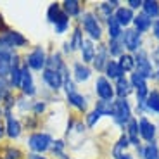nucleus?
<instances>
[{
  "label": "nucleus",
  "mask_w": 159,
  "mask_h": 159,
  "mask_svg": "<svg viewBox=\"0 0 159 159\" xmlns=\"http://www.w3.org/2000/svg\"><path fill=\"white\" fill-rule=\"evenodd\" d=\"M78 21H80L78 26L81 28V31L87 33V36L92 40V42H95V40H97V42H100V40H102V35H104L102 26H100L97 16L92 11L81 12V16L78 17Z\"/></svg>",
  "instance_id": "nucleus-1"
},
{
  "label": "nucleus",
  "mask_w": 159,
  "mask_h": 159,
  "mask_svg": "<svg viewBox=\"0 0 159 159\" xmlns=\"http://www.w3.org/2000/svg\"><path fill=\"white\" fill-rule=\"evenodd\" d=\"M54 137L48 131H31L26 139V147L31 151V154H45L50 151Z\"/></svg>",
  "instance_id": "nucleus-2"
},
{
  "label": "nucleus",
  "mask_w": 159,
  "mask_h": 159,
  "mask_svg": "<svg viewBox=\"0 0 159 159\" xmlns=\"http://www.w3.org/2000/svg\"><path fill=\"white\" fill-rule=\"evenodd\" d=\"M30 45V40L17 30H11L9 28L5 33L0 35V48L5 50H12L17 52L19 48H26Z\"/></svg>",
  "instance_id": "nucleus-3"
},
{
  "label": "nucleus",
  "mask_w": 159,
  "mask_h": 159,
  "mask_svg": "<svg viewBox=\"0 0 159 159\" xmlns=\"http://www.w3.org/2000/svg\"><path fill=\"white\" fill-rule=\"evenodd\" d=\"M47 56L48 54L43 48V45H35L26 56H23V62L26 64L31 71L42 73L47 68Z\"/></svg>",
  "instance_id": "nucleus-4"
},
{
  "label": "nucleus",
  "mask_w": 159,
  "mask_h": 159,
  "mask_svg": "<svg viewBox=\"0 0 159 159\" xmlns=\"http://www.w3.org/2000/svg\"><path fill=\"white\" fill-rule=\"evenodd\" d=\"M112 121L118 126H126L133 116H131V107L128 104L126 99H116L112 100V114H111Z\"/></svg>",
  "instance_id": "nucleus-5"
},
{
  "label": "nucleus",
  "mask_w": 159,
  "mask_h": 159,
  "mask_svg": "<svg viewBox=\"0 0 159 159\" xmlns=\"http://www.w3.org/2000/svg\"><path fill=\"white\" fill-rule=\"evenodd\" d=\"M135 73L140 75L142 78L149 80V78H154V68H152V62L149 59V54L143 48H140L135 56Z\"/></svg>",
  "instance_id": "nucleus-6"
},
{
  "label": "nucleus",
  "mask_w": 159,
  "mask_h": 159,
  "mask_svg": "<svg viewBox=\"0 0 159 159\" xmlns=\"http://www.w3.org/2000/svg\"><path fill=\"white\" fill-rule=\"evenodd\" d=\"M21 93L24 97H28V99H33L38 93L35 78H33V71L24 62H23V68H21Z\"/></svg>",
  "instance_id": "nucleus-7"
},
{
  "label": "nucleus",
  "mask_w": 159,
  "mask_h": 159,
  "mask_svg": "<svg viewBox=\"0 0 159 159\" xmlns=\"http://www.w3.org/2000/svg\"><path fill=\"white\" fill-rule=\"evenodd\" d=\"M4 123H5V137L9 140H17L23 135L21 119L14 112H4Z\"/></svg>",
  "instance_id": "nucleus-8"
},
{
  "label": "nucleus",
  "mask_w": 159,
  "mask_h": 159,
  "mask_svg": "<svg viewBox=\"0 0 159 159\" xmlns=\"http://www.w3.org/2000/svg\"><path fill=\"white\" fill-rule=\"evenodd\" d=\"M93 88H95V95L99 97V100H107V102H112V99H114V87H112V83L104 75L97 76Z\"/></svg>",
  "instance_id": "nucleus-9"
},
{
  "label": "nucleus",
  "mask_w": 159,
  "mask_h": 159,
  "mask_svg": "<svg viewBox=\"0 0 159 159\" xmlns=\"http://www.w3.org/2000/svg\"><path fill=\"white\" fill-rule=\"evenodd\" d=\"M121 43L128 50V54H131V52L137 54L142 48V35L137 33L133 28H126L123 31V35H121Z\"/></svg>",
  "instance_id": "nucleus-10"
},
{
  "label": "nucleus",
  "mask_w": 159,
  "mask_h": 159,
  "mask_svg": "<svg viewBox=\"0 0 159 159\" xmlns=\"http://www.w3.org/2000/svg\"><path fill=\"white\" fill-rule=\"evenodd\" d=\"M42 81H43L45 87L50 92H54V93L62 90V85H64L62 75H61L59 71H54V69H48V68H45L43 71H42Z\"/></svg>",
  "instance_id": "nucleus-11"
},
{
  "label": "nucleus",
  "mask_w": 159,
  "mask_h": 159,
  "mask_svg": "<svg viewBox=\"0 0 159 159\" xmlns=\"http://www.w3.org/2000/svg\"><path fill=\"white\" fill-rule=\"evenodd\" d=\"M130 83H131V88L135 90V93H137V102H145V99H147V95H149V85H147V80L145 78H142L140 75H137L135 71L130 75Z\"/></svg>",
  "instance_id": "nucleus-12"
},
{
  "label": "nucleus",
  "mask_w": 159,
  "mask_h": 159,
  "mask_svg": "<svg viewBox=\"0 0 159 159\" xmlns=\"http://www.w3.org/2000/svg\"><path fill=\"white\" fill-rule=\"evenodd\" d=\"M156 133H157V128H156V125L152 123L149 118H145V116H142V118L139 119V135L142 140H145V142H154L156 139Z\"/></svg>",
  "instance_id": "nucleus-13"
},
{
  "label": "nucleus",
  "mask_w": 159,
  "mask_h": 159,
  "mask_svg": "<svg viewBox=\"0 0 159 159\" xmlns=\"http://www.w3.org/2000/svg\"><path fill=\"white\" fill-rule=\"evenodd\" d=\"M109 52H107V45L100 43L99 47L95 48V57H93V69L99 73H104V69H106V66H107L109 62Z\"/></svg>",
  "instance_id": "nucleus-14"
},
{
  "label": "nucleus",
  "mask_w": 159,
  "mask_h": 159,
  "mask_svg": "<svg viewBox=\"0 0 159 159\" xmlns=\"http://www.w3.org/2000/svg\"><path fill=\"white\" fill-rule=\"evenodd\" d=\"M66 100H68V106L80 112H87L88 109V100L83 93H80L78 90L71 92V93H66Z\"/></svg>",
  "instance_id": "nucleus-15"
},
{
  "label": "nucleus",
  "mask_w": 159,
  "mask_h": 159,
  "mask_svg": "<svg viewBox=\"0 0 159 159\" xmlns=\"http://www.w3.org/2000/svg\"><path fill=\"white\" fill-rule=\"evenodd\" d=\"M90 76H92L90 66H87V64H83V62H75L73 64L71 80L75 81V83H85V81L90 80Z\"/></svg>",
  "instance_id": "nucleus-16"
},
{
  "label": "nucleus",
  "mask_w": 159,
  "mask_h": 159,
  "mask_svg": "<svg viewBox=\"0 0 159 159\" xmlns=\"http://www.w3.org/2000/svg\"><path fill=\"white\" fill-rule=\"evenodd\" d=\"M114 19L119 23L121 28H128V26L133 23V19H135V14H133V11L128 9V7H118L114 11Z\"/></svg>",
  "instance_id": "nucleus-17"
},
{
  "label": "nucleus",
  "mask_w": 159,
  "mask_h": 159,
  "mask_svg": "<svg viewBox=\"0 0 159 159\" xmlns=\"http://www.w3.org/2000/svg\"><path fill=\"white\" fill-rule=\"evenodd\" d=\"M95 45H93V42H92L90 38H83V43H81V47H80V54H81V61H83V64H92L93 62V57H95Z\"/></svg>",
  "instance_id": "nucleus-18"
},
{
  "label": "nucleus",
  "mask_w": 159,
  "mask_h": 159,
  "mask_svg": "<svg viewBox=\"0 0 159 159\" xmlns=\"http://www.w3.org/2000/svg\"><path fill=\"white\" fill-rule=\"evenodd\" d=\"M125 135L130 140V145H135V147H140V135H139V119L131 118L126 125V133Z\"/></svg>",
  "instance_id": "nucleus-19"
},
{
  "label": "nucleus",
  "mask_w": 159,
  "mask_h": 159,
  "mask_svg": "<svg viewBox=\"0 0 159 159\" xmlns=\"http://www.w3.org/2000/svg\"><path fill=\"white\" fill-rule=\"evenodd\" d=\"M131 92H133V88H131V83H130V80H128V78L121 76L119 80H116L114 95L118 97V99H126V97L130 95Z\"/></svg>",
  "instance_id": "nucleus-20"
},
{
  "label": "nucleus",
  "mask_w": 159,
  "mask_h": 159,
  "mask_svg": "<svg viewBox=\"0 0 159 159\" xmlns=\"http://www.w3.org/2000/svg\"><path fill=\"white\" fill-rule=\"evenodd\" d=\"M61 9L69 19L81 16V2H78V0H64L61 4Z\"/></svg>",
  "instance_id": "nucleus-21"
},
{
  "label": "nucleus",
  "mask_w": 159,
  "mask_h": 159,
  "mask_svg": "<svg viewBox=\"0 0 159 159\" xmlns=\"http://www.w3.org/2000/svg\"><path fill=\"white\" fill-rule=\"evenodd\" d=\"M131 24H133V30H135L137 33H140V35H142V33L149 31V30L152 28V19H151V17H147L143 12H139Z\"/></svg>",
  "instance_id": "nucleus-22"
},
{
  "label": "nucleus",
  "mask_w": 159,
  "mask_h": 159,
  "mask_svg": "<svg viewBox=\"0 0 159 159\" xmlns=\"http://www.w3.org/2000/svg\"><path fill=\"white\" fill-rule=\"evenodd\" d=\"M66 66H68V64H66V61H64L61 52H50L47 56V68L48 69H54V71L61 73Z\"/></svg>",
  "instance_id": "nucleus-23"
},
{
  "label": "nucleus",
  "mask_w": 159,
  "mask_h": 159,
  "mask_svg": "<svg viewBox=\"0 0 159 159\" xmlns=\"http://www.w3.org/2000/svg\"><path fill=\"white\" fill-rule=\"evenodd\" d=\"M0 156L5 159H24V154L17 145L14 143H5L0 147Z\"/></svg>",
  "instance_id": "nucleus-24"
},
{
  "label": "nucleus",
  "mask_w": 159,
  "mask_h": 159,
  "mask_svg": "<svg viewBox=\"0 0 159 159\" xmlns=\"http://www.w3.org/2000/svg\"><path fill=\"white\" fill-rule=\"evenodd\" d=\"M104 76L111 81V80H119L121 76H125V73L121 71V68H119L118 61L114 59H109L107 66H106V69H104Z\"/></svg>",
  "instance_id": "nucleus-25"
},
{
  "label": "nucleus",
  "mask_w": 159,
  "mask_h": 159,
  "mask_svg": "<svg viewBox=\"0 0 159 159\" xmlns=\"http://www.w3.org/2000/svg\"><path fill=\"white\" fill-rule=\"evenodd\" d=\"M130 147V140H128V137L126 135H121L118 139V142L114 143V147H112V151H111V154H112V157L114 159H121L125 154H126V149Z\"/></svg>",
  "instance_id": "nucleus-26"
},
{
  "label": "nucleus",
  "mask_w": 159,
  "mask_h": 159,
  "mask_svg": "<svg viewBox=\"0 0 159 159\" xmlns=\"http://www.w3.org/2000/svg\"><path fill=\"white\" fill-rule=\"evenodd\" d=\"M137 151L143 159H159V147L156 142H149L145 147L140 145V147H137Z\"/></svg>",
  "instance_id": "nucleus-27"
},
{
  "label": "nucleus",
  "mask_w": 159,
  "mask_h": 159,
  "mask_svg": "<svg viewBox=\"0 0 159 159\" xmlns=\"http://www.w3.org/2000/svg\"><path fill=\"white\" fill-rule=\"evenodd\" d=\"M52 26H54V33H56V35H59V36L61 35H66V33L69 31V26H71V19H69V17L62 12V14L59 16V19L52 24Z\"/></svg>",
  "instance_id": "nucleus-28"
},
{
  "label": "nucleus",
  "mask_w": 159,
  "mask_h": 159,
  "mask_svg": "<svg viewBox=\"0 0 159 159\" xmlns=\"http://www.w3.org/2000/svg\"><path fill=\"white\" fill-rule=\"evenodd\" d=\"M143 106H145V111L157 112L159 114V92L157 90L149 92V95H147V99H145V102H143Z\"/></svg>",
  "instance_id": "nucleus-29"
},
{
  "label": "nucleus",
  "mask_w": 159,
  "mask_h": 159,
  "mask_svg": "<svg viewBox=\"0 0 159 159\" xmlns=\"http://www.w3.org/2000/svg\"><path fill=\"white\" fill-rule=\"evenodd\" d=\"M142 12L147 17H151V19L159 17V2H156V0H143Z\"/></svg>",
  "instance_id": "nucleus-30"
},
{
  "label": "nucleus",
  "mask_w": 159,
  "mask_h": 159,
  "mask_svg": "<svg viewBox=\"0 0 159 159\" xmlns=\"http://www.w3.org/2000/svg\"><path fill=\"white\" fill-rule=\"evenodd\" d=\"M107 35H109V40H119L121 35H123V28L114 19V16H111L107 19Z\"/></svg>",
  "instance_id": "nucleus-31"
},
{
  "label": "nucleus",
  "mask_w": 159,
  "mask_h": 159,
  "mask_svg": "<svg viewBox=\"0 0 159 159\" xmlns=\"http://www.w3.org/2000/svg\"><path fill=\"white\" fill-rule=\"evenodd\" d=\"M118 64L123 73H133L135 71V57L131 54H123L121 57H118Z\"/></svg>",
  "instance_id": "nucleus-32"
},
{
  "label": "nucleus",
  "mask_w": 159,
  "mask_h": 159,
  "mask_svg": "<svg viewBox=\"0 0 159 159\" xmlns=\"http://www.w3.org/2000/svg\"><path fill=\"white\" fill-rule=\"evenodd\" d=\"M66 147H68L66 140L56 139L54 143H52V147H50V152L56 156V157H59V159H68V156H66Z\"/></svg>",
  "instance_id": "nucleus-33"
},
{
  "label": "nucleus",
  "mask_w": 159,
  "mask_h": 159,
  "mask_svg": "<svg viewBox=\"0 0 159 159\" xmlns=\"http://www.w3.org/2000/svg\"><path fill=\"white\" fill-rule=\"evenodd\" d=\"M107 52H109V57H121L123 56L125 47H123V43H121V38L119 40H109Z\"/></svg>",
  "instance_id": "nucleus-34"
},
{
  "label": "nucleus",
  "mask_w": 159,
  "mask_h": 159,
  "mask_svg": "<svg viewBox=\"0 0 159 159\" xmlns=\"http://www.w3.org/2000/svg\"><path fill=\"white\" fill-rule=\"evenodd\" d=\"M69 45H71V50H80V47H81V43H83V31H81V28L80 26H76L75 30H73L71 33V38L68 40Z\"/></svg>",
  "instance_id": "nucleus-35"
},
{
  "label": "nucleus",
  "mask_w": 159,
  "mask_h": 159,
  "mask_svg": "<svg viewBox=\"0 0 159 159\" xmlns=\"http://www.w3.org/2000/svg\"><path fill=\"white\" fill-rule=\"evenodd\" d=\"M62 14V9H61V4L59 2H52L50 5L47 7V21L50 24H54L57 19H59V16Z\"/></svg>",
  "instance_id": "nucleus-36"
},
{
  "label": "nucleus",
  "mask_w": 159,
  "mask_h": 159,
  "mask_svg": "<svg viewBox=\"0 0 159 159\" xmlns=\"http://www.w3.org/2000/svg\"><path fill=\"white\" fill-rule=\"evenodd\" d=\"M31 106H33V99H28V97H24V95L17 97V100H16V109H17V111H19L23 116L31 112Z\"/></svg>",
  "instance_id": "nucleus-37"
},
{
  "label": "nucleus",
  "mask_w": 159,
  "mask_h": 159,
  "mask_svg": "<svg viewBox=\"0 0 159 159\" xmlns=\"http://www.w3.org/2000/svg\"><path fill=\"white\" fill-rule=\"evenodd\" d=\"M21 125H23V130L26 128V130H36L38 128V125H40V118L38 116H35V114H24L23 116V119H21Z\"/></svg>",
  "instance_id": "nucleus-38"
},
{
  "label": "nucleus",
  "mask_w": 159,
  "mask_h": 159,
  "mask_svg": "<svg viewBox=\"0 0 159 159\" xmlns=\"http://www.w3.org/2000/svg\"><path fill=\"white\" fill-rule=\"evenodd\" d=\"M95 111L99 112L100 116H109V118H111V114H112V102H107V100H97L95 102Z\"/></svg>",
  "instance_id": "nucleus-39"
},
{
  "label": "nucleus",
  "mask_w": 159,
  "mask_h": 159,
  "mask_svg": "<svg viewBox=\"0 0 159 159\" xmlns=\"http://www.w3.org/2000/svg\"><path fill=\"white\" fill-rule=\"evenodd\" d=\"M47 107H48V104H47V100H33V106H31V114H35V116H42V114H45V111H47Z\"/></svg>",
  "instance_id": "nucleus-40"
},
{
  "label": "nucleus",
  "mask_w": 159,
  "mask_h": 159,
  "mask_svg": "<svg viewBox=\"0 0 159 159\" xmlns=\"http://www.w3.org/2000/svg\"><path fill=\"white\" fill-rule=\"evenodd\" d=\"M100 118H102V116H100L95 109H93L92 112H88V114L85 116V125H87V128H93L100 121Z\"/></svg>",
  "instance_id": "nucleus-41"
},
{
  "label": "nucleus",
  "mask_w": 159,
  "mask_h": 159,
  "mask_svg": "<svg viewBox=\"0 0 159 159\" xmlns=\"http://www.w3.org/2000/svg\"><path fill=\"white\" fill-rule=\"evenodd\" d=\"M11 92H14V90L11 88L9 81H7V80H2V78H0V104L4 102V99L9 95V93H11Z\"/></svg>",
  "instance_id": "nucleus-42"
},
{
  "label": "nucleus",
  "mask_w": 159,
  "mask_h": 159,
  "mask_svg": "<svg viewBox=\"0 0 159 159\" xmlns=\"http://www.w3.org/2000/svg\"><path fill=\"white\" fill-rule=\"evenodd\" d=\"M128 9H131V11H135V9H142V4L143 0H128Z\"/></svg>",
  "instance_id": "nucleus-43"
},
{
  "label": "nucleus",
  "mask_w": 159,
  "mask_h": 159,
  "mask_svg": "<svg viewBox=\"0 0 159 159\" xmlns=\"http://www.w3.org/2000/svg\"><path fill=\"white\" fill-rule=\"evenodd\" d=\"M149 59H151V62H152V68H154V66H159V47L152 50V56L149 57Z\"/></svg>",
  "instance_id": "nucleus-44"
},
{
  "label": "nucleus",
  "mask_w": 159,
  "mask_h": 159,
  "mask_svg": "<svg viewBox=\"0 0 159 159\" xmlns=\"http://www.w3.org/2000/svg\"><path fill=\"white\" fill-rule=\"evenodd\" d=\"M152 35H154V38L159 42V19L152 21Z\"/></svg>",
  "instance_id": "nucleus-45"
},
{
  "label": "nucleus",
  "mask_w": 159,
  "mask_h": 159,
  "mask_svg": "<svg viewBox=\"0 0 159 159\" xmlns=\"http://www.w3.org/2000/svg\"><path fill=\"white\" fill-rule=\"evenodd\" d=\"M9 30V26H7V23H5V19H4V16L0 14V35L2 33H5Z\"/></svg>",
  "instance_id": "nucleus-46"
},
{
  "label": "nucleus",
  "mask_w": 159,
  "mask_h": 159,
  "mask_svg": "<svg viewBox=\"0 0 159 159\" xmlns=\"http://www.w3.org/2000/svg\"><path fill=\"white\" fill-rule=\"evenodd\" d=\"M5 139V123H4V116H0V140Z\"/></svg>",
  "instance_id": "nucleus-47"
},
{
  "label": "nucleus",
  "mask_w": 159,
  "mask_h": 159,
  "mask_svg": "<svg viewBox=\"0 0 159 159\" xmlns=\"http://www.w3.org/2000/svg\"><path fill=\"white\" fill-rule=\"evenodd\" d=\"M24 159H48V157H45L43 154H31V152H30Z\"/></svg>",
  "instance_id": "nucleus-48"
},
{
  "label": "nucleus",
  "mask_w": 159,
  "mask_h": 159,
  "mask_svg": "<svg viewBox=\"0 0 159 159\" xmlns=\"http://www.w3.org/2000/svg\"><path fill=\"white\" fill-rule=\"evenodd\" d=\"M62 47H64V48H62L64 54H71V52H73V50H71V45H69V42H64Z\"/></svg>",
  "instance_id": "nucleus-49"
},
{
  "label": "nucleus",
  "mask_w": 159,
  "mask_h": 159,
  "mask_svg": "<svg viewBox=\"0 0 159 159\" xmlns=\"http://www.w3.org/2000/svg\"><path fill=\"white\" fill-rule=\"evenodd\" d=\"M121 159H133V156H131V154H125Z\"/></svg>",
  "instance_id": "nucleus-50"
},
{
  "label": "nucleus",
  "mask_w": 159,
  "mask_h": 159,
  "mask_svg": "<svg viewBox=\"0 0 159 159\" xmlns=\"http://www.w3.org/2000/svg\"><path fill=\"white\" fill-rule=\"evenodd\" d=\"M154 80H157V81H159V71H154Z\"/></svg>",
  "instance_id": "nucleus-51"
},
{
  "label": "nucleus",
  "mask_w": 159,
  "mask_h": 159,
  "mask_svg": "<svg viewBox=\"0 0 159 159\" xmlns=\"http://www.w3.org/2000/svg\"><path fill=\"white\" fill-rule=\"evenodd\" d=\"M0 159H2V157H0Z\"/></svg>",
  "instance_id": "nucleus-52"
}]
</instances>
